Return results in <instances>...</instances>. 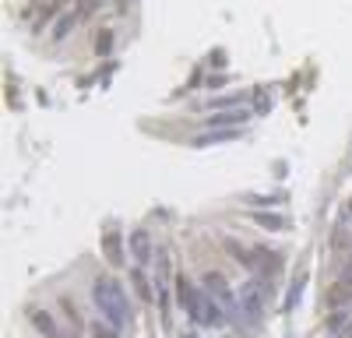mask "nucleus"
<instances>
[{"mask_svg": "<svg viewBox=\"0 0 352 338\" xmlns=\"http://www.w3.org/2000/svg\"><path fill=\"white\" fill-rule=\"evenodd\" d=\"M28 321H32V328H36L43 338H64V335H60V328H56V321H53V314H50V310H39V306H32V310H28Z\"/></svg>", "mask_w": 352, "mask_h": 338, "instance_id": "6e6552de", "label": "nucleus"}, {"mask_svg": "<svg viewBox=\"0 0 352 338\" xmlns=\"http://www.w3.org/2000/svg\"><path fill=\"white\" fill-rule=\"evenodd\" d=\"M180 338H201V335H197V331H184Z\"/></svg>", "mask_w": 352, "mask_h": 338, "instance_id": "5701e85b", "label": "nucleus"}, {"mask_svg": "<svg viewBox=\"0 0 352 338\" xmlns=\"http://www.w3.org/2000/svg\"><path fill=\"white\" fill-rule=\"evenodd\" d=\"M60 310H64V317H67V321H71L74 328L81 324V317H78V306H74V303H71L67 296H60Z\"/></svg>", "mask_w": 352, "mask_h": 338, "instance_id": "a211bd4d", "label": "nucleus"}, {"mask_svg": "<svg viewBox=\"0 0 352 338\" xmlns=\"http://www.w3.org/2000/svg\"><path fill=\"white\" fill-rule=\"evenodd\" d=\"M243 127H232V131H201L190 145L194 148H208V145H226V141H236Z\"/></svg>", "mask_w": 352, "mask_h": 338, "instance_id": "1a4fd4ad", "label": "nucleus"}, {"mask_svg": "<svg viewBox=\"0 0 352 338\" xmlns=\"http://www.w3.org/2000/svg\"><path fill=\"white\" fill-rule=\"evenodd\" d=\"M250 117H254V109H243V106H236V109H222V113H212V117L204 120V127H208V131H232V127H243Z\"/></svg>", "mask_w": 352, "mask_h": 338, "instance_id": "39448f33", "label": "nucleus"}, {"mask_svg": "<svg viewBox=\"0 0 352 338\" xmlns=\"http://www.w3.org/2000/svg\"><path fill=\"white\" fill-rule=\"evenodd\" d=\"M131 282H134L138 296H141L144 303H148V300H152V286H148V275H144V268H141V264H134V268H131Z\"/></svg>", "mask_w": 352, "mask_h": 338, "instance_id": "ddd939ff", "label": "nucleus"}, {"mask_svg": "<svg viewBox=\"0 0 352 338\" xmlns=\"http://www.w3.org/2000/svg\"><path fill=\"white\" fill-rule=\"evenodd\" d=\"M212 64H215V67H226V53H222V49L212 53Z\"/></svg>", "mask_w": 352, "mask_h": 338, "instance_id": "aec40b11", "label": "nucleus"}, {"mask_svg": "<svg viewBox=\"0 0 352 338\" xmlns=\"http://www.w3.org/2000/svg\"><path fill=\"white\" fill-rule=\"evenodd\" d=\"M78 18H81V14H78V11H74V14H64V18H60V21H56V28H53V39H64V36H67V32H71V25H74V21H78Z\"/></svg>", "mask_w": 352, "mask_h": 338, "instance_id": "dca6fc26", "label": "nucleus"}, {"mask_svg": "<svg viewBox=\"0 0 352 338\" xmlns=\"http://www.w3.org/2000/svg\"><path fill=\"white\" fill-rule=\"evenodd\" d=\"M243 201L254 208V212H264V208H278L285 201V194H247Z\"/></svg>", "mask_w": 352, "mask_h": 338, "instance_id": "9b49d317", "label": "nucleus"}, {"mask_svg": "<svg viewBox=\"0 0 352 338\" xmlns=\"http://www.w3.org/2000/svg\"><path fill=\"white\" fill-rule=\"evenodd\" d=\"M201 282H204V293H208L215 303H222V310H226L232 321H243V314H240V300H236V293L229 289V282H226L219 271H208Z\"/></svg>", "mask_w": 352, "mask_h": 338, "instance_id": "7ed1b4c3", "label": "nucleus"}, {"mask_svg": "<svg viewBox=\"0 0 352 338\" xmlns=\"http://www.w3.org/2000/svg\"><path fill=\"white\" fill-rule=\"evenodd\" d=\"M268 109H272V99L264 89H254V117H268Z\"/></svg>", "mask_w": 352, "mask_h": 338, "instance_id": "2eb2a0df", "label": "nucleus"}, {"mask_svg": "<svg viewBox=\"0 0 352 338\" xmlns=\"http://www.w3.org/2000/svg\"><path fill=\"white\" fill-rule=\"evenodd\" d=\"M222 247L229 250V258H232V261H240L243 268H254V254H247V250H243L236 240H232V236H226V240H222Z\"/></svg>", "mask_w": 352, "mask_h": 338, "instance_id": "f8f14e48", "label": "nucleus"}, {"mask_svg": "<svg viewBox=\"0 0 352 338\" xmlns=\"http://www.w3.org/2000/svg\"><path fill=\"white\" fill-rule=\"evenodd\" d=\"M109 43H113V39H109V32H106L102 39H96V49H99V53H106V49H109Z\"/></svg>", "mask_w": 352, "mask_h": 338, "instance_id": "6ab92c4d", "label": "nucleus"}, {"mask_svg": "<svg viewBox=\"0 0 352 338\" xmlns=\"http://www.w3.org/2000/svg\"><path fill=\"white\" fill-rule=\"evenodd\" d=\"M102 254H106V261L113 264V268H120L127 258H124V236H120V229L116 225H109V229L102 233Z\"/></svg>", "mask_w": 352, "mask_h": 338, "instance_id": "423d86ee", "label": "nucleus"}, {"mask_svg": "<svg viewBox=\"0 0 352 338\" xmlns=\"http://www.w3.org/2000/svg\"><path fill=\"white\" fill-rule=\"evenodd\" d=\"M226 84V74H215V78H208V89H222Z\"/></svg>", "mask_w": 352, "mask_h": 338, "instance_id": "412c9836", "label": "nucleus"}, {"mask_svg": "<svg viewBox=\"0 0 352 338\" xmlns=\"http://www.w3.org/2000/svg\"><path fill=\"white\" fill-rule=\"evenodd\" d=\"M92 338H120V331L109 328L106 321H96V324H92Z\"/></svg>", "mask_w": 352, "mask_h": 338, "instance_id": "f3484780", "label": "nucleus"}, {"mask_svg": "<svg viewBox=\"0 0 352 338\" xmlns=\"http://www.w3.org/2000/svg\"><path fill=\"white\" fill-rule=\"evenodd\" d=\"M92 303L99 310V317L116 328V331H124L131 324V300H127V289L120 286V278H113V275H99L92 282Z\"/></svg>", "mask_w": 352, "mask_h": 338, "instance_id": "f257e3e1", "label": "nucleus"}, {"mask_svg": "<svg viewBox=\"0 0 352 338\" xmlns=\"http://www.w3.org/2000/svg\"><path fill=\"white\" fill-rule=\"evenodd\" d=\"M342 338H352V321H349V324L342 328Z\"/></svg>", "mask_w": 352, "mask_h": 338, "instance_id": "4be33fe9", "label": "nucleus"}, {"mask_svg": "<svg viewBox=\"0 0 352 338\" xmlns=\"http://www.w3.org/2000/svg\"><path fill=\"white\" fill-rule=\"evenodd\" d=\"M64 338H78V335H64Z\"/></svg>", "mask_w": 352, "mask_h": 338, "instance_id": "b1692460", "label": "nucleus"}, {"mask_svg": "<svg viewBox=\"0 0 352 338\" xmlns=\"http://www.w3.org/2000/svg\"><path fill=\"white\" fill-rule=\"evenodd\" d=\"M349 212H352V201H349Z\"/></svg>", "mask_w": 352, "mask_h": 338, "instance_id": "393cba45", "label": "nucleus"}, {"mask_svg": "<svg viewBox=\"0 0 352 338\" xmlns=\"http://www.w3.org/2000/svg\"><path fill=\"white\" fill-rule=\"evenodd\" d=\"M303 286H307V275H300V278H296V282H292V286H289L282 310H296V303H300V296H303Z\"/></svg>", "mask_w": 352, "mask_h": 338, "instance_id": "4468645a", "label": "nucleus"}, {"mask_svg": "<svg viewBox=\"0 0 352 338\" xmlns=\"http://www.w3.org/2000/svg\"><path fill=\"white\" fill-rule=\"evenodd\" d=\"M127 247H131V258H134V264H148L152 258H155V243H152V233L144 229V225H138V229H131V236H127Z\"/></svg>", "mask_w": 352, "mask_h": 338, "instance_id": "20e7f679", "label": "nucleus"}, {"mask_svg": "<svg viewBox=\"0 0 352 338\" xmlns=\"http://www.w3.org/2000/svg\"><path fill=\"white\" fill-rule=\"evenodd\" d=\"M261 229H272V233H282V229H289V218L285 215H278V212H254L250 215Z\"/></svg>", "mask_w": 352, "mask_h": 338, "instance_id": "9d476101", "label": "nucleus"}, {"mask_svg": "<svg viewBox=\"0 0 352 338\" xmlns=\"http://www.w3.org/2000/svg\"><path fill=\"white\" fill-rule=\"evenodd\" d=\"M236 300H240V314H243V321H247V324H261L264 310H268V300H264V286H261V282H257V278L243 282L240 293H236Z\"/></svg>", "mask_w": 352, "mask_h": 338, "instance_id": "f03ea898", "label": "nucleus"}, {"mask_svg": "<svg viewBox=\"0 0 352 338\" xmlns=\"http://www.w3.org/2000/svg\"><path fill=\"white\" fill-rule=\"evenodd\" d=\"M197 296H201V289L194 286V282H190L187 275H176V303L184 306V314H187V317H194V310H197Z\"/></svg>", "mask_w": 352, "mask_h": 338, "instance_id": "0eeeda50", "label": "nucleus"}]
</instances>
